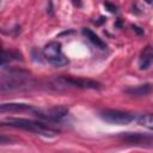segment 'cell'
<instances>
[{
    "instance_id": "6da1fadb",
    "label": "cell",
    "mask_w": 153,
    "mask_h": 153,
    "mask_svg": "<svg viewBox=\"0 0 153 153\" xmlns=\"http://www.w3.org/2000/svg\"><path fill=\"white\" fill-rule=\"evenodd\" d=\"M35 81L27 71L12 68L1 75L0 90L13 91V90H26L33 86Z\"/></svg>"
},
{
    "instance_id": "7a4b0ae2",
    "label": "cell",
    "mask_w": 153,
    "mask_h": 153,
    "mask_svg": "<svg viewBox=\"0 0 153 153\" xmlns=\"http://www.w3.org/2000/svg\"><path fill=\"white\" fill-rule=\"evenodd\" d=\"M1 124L14 127V128H20V129L29 130V131H32L35 134L48 136V137L56 136L57 133H59L56 129L44 124L43 122H38V121H33V120H27V118H7L6 121H2Z\"/></svg>"
},
{
    "instance_id": "3957f363",
    "label": "cell",
    "mask_w": 153,
    "mask_h": 153,
    "mask_svg": "<svg viewBox=\"0 0 153 153\" xmlns=\"http://www.w3.org/2000/svg\"><path fill=\"white\" fill-rule=\"evenodd\" d=\"M43 55L45 57V60L51 63L53 66L56 67H61L68 63L67 57L63 55L62 49H61V44L59 42H49L48 44H45L44 49H43Z\"/></svg>"
},
{
    "instance_id": "277c9868",
    "label": "cell",
    "mask_w": 153,
    "mask_h": 153,
    "mask_svg": "<svg viewBox=\"0 0 153 153\" xmlns=\"http://www.w3.org/2000/svg\"><path fill=\"white\" fill-rule=\"evenodd\" d=\"M98 115L105 122L112 123V124H118V126L128 124L134 120L133 114L127 112V111L116 110V109H104V110H100Z\"/></svg>"
},
{
    "instance_id": "5b68a950",
    "label": "cell",
    "mask_w": 153,
    "mask_h": 153,
    "mask_svg": "<svg viewBox=\"0 0 153 153\" xmlns=\"http://www.w3.org/2000/svg\"><path fill=\"white\" fill-rule=\"evenodd\" d=\"M33 112L36 114L37 117L47 120V121H51V122H59L62 118H65L68 115V108L62 106V105H56L53 106L50 109H45V110H41V109H35Z\"/></svg>"
},
{
    "instance_id": "8992f818",
    "label": "cell",
    "mask_w": 153,
    "mask_h": 153,
    "mask_svg": "<svg viewBox=\"0 0 153 153\" xmlns=\"http://www.w3.org/2000/svg\"><path fill=\"white\" fill-rule=\"evenodd\" d=\"M60 80L63 81L65 84H68V85H72L74 87H79V88L98 90L102 86L100 82L92 80V79H84V78H75V76H60Z\"/></svg>"
},
{
    "instance_id": "52a82bcc",
    "label": "cell",
    "mask_w": 153,
    "mask_h": 153,
    "mask_svg": "<svg viewBox=\"0 0 153 153\" xmlns=\"http://www.w3.org/2000/svg\"><path fill=\"white\" fill-rule=\"evenodd\" d=\"M126 93L134 96V97H143V96H148L149 93L153 92V84L151 82H146V84H141V85H136V86H131L124 90Z\"/></svg>"
},
{
    "instance_id": "ba28073f",
    "label": "cell",
    "mask_w": 153,
    "mask_h": 153,
    "mask_svg": "<svg viewBox=\"0 0 153 153\" xmlns=\"http://www.w3.org/2000/svg\"><path fill=\"white\" fill-rule=\"evenodd\" d=\"M36 108L30 105V104H23V103H5L0 105V111L1 112H19V111H27L31 110L33 111Z\"/></svg>"
},
{
    "instance_id": "9c48e42d",
    "label": "cell",
    "mask_w": 153,
    "mask_h": 153,
    "mask_svg": "<svg viewBox=\"0 0 153 153\" xmlns=\"http://www.w3.org/2000/svg\"><path fill=\"white\" fill-rule=\"evenodd\" d=\"M81 33L93 44V45H96L97 48H99V49H102V50H104V49H106V44H105V42H103V39L98 36V35H96L91 29H88V27H84L82 30H81Z\"/></svg>"
},
{
    "instance_id": "30bf717a",
    "label": "cell",
    "mask_w": 153,
    "mask_h": 153,
    "mask_svg": "<svg viewBox=\"0 0 153 153\" xmlns=\"http://www.w3.org/2000/svg\"><path fill=\"white\" fill-rule=\"evenodd\" d=\"M123 140L130 142V143H149V141H152V137L146 136L143 134L140 133H126L124 135H122Z\"/></svg>"
},
{
    "instance_id": "8fae6325",
    "label": "cell",
    "mask_w": 153,
    "mask_h": 153,
    "mask_svg": "<svg viewBox=\"0 0 153 153\" xmlns=\"http://www.w3.org/2000/svg\"><path fill=\"white\" fill-rule=\"evenodd\" d=\"M153 61V47L147 45L140 55V69H147Z\"/></svg>"
},
{
    "instance_id": "7c38bea8",
    "label": "cell",
    "mask_w": 153,
    "mask_h": 153,
    "mask_svg": "<svg viewBox=\"0 0 153 153\" xmlns=\"http://www.w3.org/2000/svg\"><path fill=\"white\" fill-rule=\"evenodd\" d=\"M10 61H23V54L19 50H2L1 56V66L4 67Z\"/></svg>"
},
{
    "instance_id": "4fadbf2b",
    "label": "cell",
    "mask_w": 153,
    "mask_h": 153,
    "mask_svg": "<svg viewBox=\"0 0 153 153\" xmlns=\"http://www.w3.org/2000/svg\"><path fill=\"white\" fill-rule=\"evenodd\" d=\"M137 123L149 130H153V114H146L141 115L137 118Z\"/></svg>"
},
{
    "instance_id": "5bb4252c",
    "label": "cell",
    "mask_w": 153,
    "mask_h": 153,
    "mask_svg": "<svg viewBox=\"0 0 153 153\" xmlns=\"http://www.w3.org/2000/svg\"><path fill=\"white\" fill-rule=\"evenodd\" d=\"M104 6H105V8H106L109 12H111V13H116V12H117V6L114 5V4H111V2H109V1H105V2H104Z\"/></svg>"
},
{
    "instance_id": "9a60e30c",
    "label": "cell",
    "mask_w": 153,
    "mask_h": 153,
    "mask_svg": "<svg viewBox=\"0 0 153 153\" xmlns=\"http://www.w3.org/2000/svg\"><path fill=\"white\" fill-rule=\"evenodd\" d=\"M131 29L137 33V35H142L143 33V30L141 29V27H139V26H136V25H131Z\"/></svg>"
},
{
    "instance_id": "2e32d148",
    "label": "cell",
    "mask_w": 153,
    "mask_h": 153,
    "mask_svg": "<svg viewBox=\"0 0 153 153\" xmlns=\"http://www.w3.org/2000/svg\"><path fill=\"white\" fill-rule=\"evenodd\" d=\"M47 12H48L49 14H53V2H51V0H49V1H48V6H47Z\"/></svg>"
},
{
    "instance_id": "e0dca14e",
    "label": "cell",
    "mask_w": 153,
    "mask_h": 153,
    "mask_svg": "<svg viewBox=\"0 0 153 153\" xmlns=\"http://www.w3.org/2000/svg\"><path fill=\"white\" fill-rule=\"evenodd\" d=\"M72 4L75 6V7H81L82 6V1L81 0H71Z\"/></svg>"
},
{
    "instance_id": "ac0fdd59",
    "label": "cell",
    "mask_w": 153,
    "mask_h": 153,
    "mask_svg": "<svg viewBox=\"0 0 153 153\" xmlns=\"http://www.w3.org/2000/svg\"><path fill=\"white\" fill-rule=\"evenodd\" d=\"M105 20H106V18H105V17H99V20H97V22H94V23H96L97 25H100V24H102V23H104Z\"/></svg>"
},
{
    "instance_id": "d6986e66",
    "label": "cell",
    "mask_w": 153,
    "mask_h": 153,
    "mask_svg": "<svg viewBox=\"0 0 153 153\" xmlns=\"http://www.w3.org/2000/svg\"><path fill=\"white\" fill-rule=\"evenodd\" d=\"M115 26H118V27H121V26H122V20H121V19H118V20L116 22Z\"/></svg>"
},
{
    "instance_id": "ffe728a7",
    "label": "cell",
    "mask_w": 153,
    "mask_h": 153,
    "mask_svg": "<svg viewBox=\"0 0 153 153\" xmlns=\"http://www.w3.org/2000/svg\"><path fill=\"white\" fill-rule=\"evenodd\" d=\"M145 1H146V2H147V4H151V2H152V1H153V0H145Z\"/></svg>"
}]
</instances>
